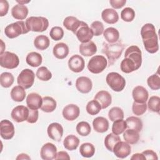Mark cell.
Wrapping results in <instances>:
<instances>
[{
  "label": "cell",
  "mask_w": 160,
  "mask_h": 160,
  "mask_svg": "<svg viewBox=\"0 0 160 160\" xmlns=\"http://www.w3.org/2000/svg\"><path fill=\"white\" fill-rule=\"evenodd\" d=\"M124 48V44L121 41H118L114 43L103 42L102 52L107 56L109 66L112 65L121 57Z\"/></svg>",
  "instance_id": "obj_1"
},
{
  "label": "cell",
  "mask_w": 160,
  "mask_h": 160,
  "mask_svg": "<svg viewBox=\"0 0 160 160\" xmlns=\"http://www.w3.org/2000/svg\"><path fill=\"white\" fill-rule=\"evenodd\" d=\"M26 26L29 31L33 32H43L49 26V21L42 16H31L26 20Z\"/></svg>",
  "instance_id": "obj_2"
},
{
  "label": "cell",
  "mask_w": 160,
  "mask_h": 160,
  "mask_svg": "<svg viewBox=\"0 0 160 160\" xmlns=\"http://www.w3.org/2000/svg\"><path fill=\"white\" fill-rule=\"evenodd\" d=\"M26 23L23 21H18L8 25L4 29L5 35L10 38L13 39L18 37L21 34H24L29 32Z\"/></svg>",
  "instance_id": "obj_3"
},
{
  "label": "cell",
  "mask_w": 160,
  "mask_h": 160,
  "mask_svg": "<svg viewBox=\"0 0 160 160\" xmlns=\"http://www.w3.org/2000/svg\"><path fill=\"white\" fill-rule=\"evenodd\" d=\"M106 81L108 86L114 91L120 92L126 86L125 79L116 72H111L108 74Z\"/></svg>",
  "instance_id": "obj_4"
},
{
  "label": "cell",
  "mask_w": 160,
  "mask_h": 160,
  "mask_svg": "<svg viewBox=\"0 0 160 160\" xmlns=\"http://www.w3.org/2000/svg\"><path fill=\"white\" fill-rule=\"evenodd\" d=\"M108 61L104 56L96 55L92 57L88 62V69L93 74L102 72L107 67Z\"/></svg>",
  "instance_id": "obj_5"
},
{
  "label": "cell",
  "mask_w": 160,
  "mask_h": 160,
  "mask_svg": "<svg viewBox=\"0 0 160 160\" xmlns=\"http://www.w3.org/2000/svg\"><path fill=\"white\" fill-rule=\"evenodd\" d=\"M19 59L18 56L11 52L5 51L0 54V65L6 69H14L18 66Z\"/></svg>",
  "instance_id": "obj_6"
},
{
  "label": "cell",
  "mask_w": 160,
  "mask_h": 160,
  "mask_svg": "<svg viewBox=\"0 0 160 160\" xmlns=\"http://www.w3.org/2000/svg\"><path fill=\"white\" fill-rule=\"evenodd\" d=\"M35 74L34 72L29 69L22 70L17 78L18 84L24 89L31 88L34 82Z\"/></svg>",
  "instance_id": "obj_7"
},
{
  "label": "cell",
  "mask_w": 160,
  "mask_h": 160,
  "mask_svg": "<svg viewBox=\"0 0 160 160\" xmlns=\"http://www.w3.org/2000/svg\"><path fill=\"white\" fill-rule=\"evenodd\" d=\"M124 58H129L134 62L137 70L141 67L142 64V52L137 46H131L125 51Z\"/></svg>",
  "instance_id": "obj_8"
},
{
  "label": "cell",
  "mask_w": 160,
  "mask_h": 160,
  "mask_svg": "<svg viewBox=\"0 0 160 160\" xmlns=\"http://www.w3.org/2000/svg\"><path fill=\"white\" fill-rule=\"evenodd\" d=\"M75 35L81 43H84L90 41L92 38L94 34L88 24L82 21L81 26L76 31Z\"/></svg>",
  "instance_id": "obj_9"
},
{
  "label": "cell",
  "mask_w": 160,
  "mask_h": 160,
  "mask_svg": "<svg viewBox=\"0 0 160 160\" xmlns=\"http://www.w3.org/2000/svg\"><path fill=\"white\" fill-rule=\"evenodd\" d=\"M14 124L8 119L2 120L0 122V134L4 139H11L14 135Z\"/></svg>",
  "instance_id": "obj_10"
},
{
  "label": "cell",
  "mask_w": 160,
  "mask_h": 160,
  "mask_svg": "<svg viewBox=\"0 0 160 160\" xmlns=\"http://www.w3.org/2000/svg\"><path fill=\"white\" fill-rule=\"evenodd\" d=\"M47 132L48 136L51 139L59 142L63 135V128L58 122H52L48 126Z\"/></svg>",
  "instance_id": "obj_11"
},
{
  "label": "cell",
  "mask_w": 160,
  "mask_h": 160,
  "mask_svg": "<svg viewBox=\"0 0 160 160\" xmlns=\"http://www.w3.org/2000/svg\"><path fill=\"white\" fill-rule=\"evenodd\" d=\"M29 115V109L22 105L17 106L11 111L12 119L17 122H21L26 121Z\"/></svg>",
  "instance_id": "obj_12"
},
{
  "label": "cell",
  "mask_w": 160,
  "mask_h": 160,
  "mask_svg": "<svg viewBox=\"0 0 160 160\" xmlns=\"http://www.w3.org/2000/svg\"><path fill=\"white\" fill-rule=\"evenodd\" d=\"M112 152L117 158H125L131 153V146L126 141H120L115 144Z\"/></svg>",
  "instance_id": "obj_13"
},
{
  "label": "cell",
  "mask_w": 160,
  "mask_h": 160,
  "mask_svg": "<svg viewBox=\"0 0 160 160\" xmlns=\"http://www.w3.org/2000/svg\"><path fill=\"white\" fill-rule=\"evenodd\" d=\"M40 155L44 160L54 159L57 155V148L54 144L47 142L42 146L40 151Z\"/></svg>",
  "instance_id": "obj_14"
},
{
  "label": "cell",
  "mask_w": 160,
  "mask_h": 160,
  "mask_svg": "<svg viewBox=\"0 0 160 160\" xmlns=\"http://www.w3.org/2000/svg\"><path fill=\"white\" fill-rule=\"evenodd\" d=\"M85 66V62L82 57L78 54H74L71 56L68 61V67L72 72H81Z\"/></svg>",
  "instance_id": "obj_15"
},
{
  "label": "cell",
  "mask_w": 160,
  "mask_h": 160,
  "mask_svg": "<svg viewBox=\"0 0 160 160\" xmlns=\"http://www.w3.org/2000/svg\"><path fill=\"white\" fill-rule=\"evenodd\" d=\"M76 88L81 93L89 92L92 88V82L91 79L86 76L79 77L76 80Z\"/></svg>",
  "instance_id": "obj_16"
},
{
  "label": "cell",
  "mask_w": 160,
  "mask_h": 160,
  "mask_svg": "<svg viewBox=\"0 0 160 160\" xmlns=\"http://www.w3.org/2000/svg\"><path fill=\"white\" fill-rule=\"evenodd\" d=\"M80 114L79 108L74 104L66 106L62 110L63 118L68 121H74L77 119Z\"/></svg>",
  "instance_id": "obj_17"
},
{
  "label": "cell",
  "mask_w": 160,
  "mask_h": 160,
  "mask_svg": "<svg viewBox=\"0 0 160 160\" xmlns=\"http://www.w3.org/2000/svg\"><path fill=\"white\" fill-rule=\"evenodd\" d=\"M134 102L138 103H144L148 99V92L147 89L141 86L135 87L132 92Z\"/></svg>",
  "instance_id": "obj_18"
},
{
  "label": "cell",
  "mask_w": 160,
  "mask_h": 160,
  "mask_svg": "<svg viewBox=\"0 0 160 160\" xmlns=\"http://www.w3.org/2000/svg\"><path fill=\"white\" fill-rule=\"evenodd\" d=\"M94 99L100 104L101 109L107 108L112 102L111 95L109 92L104 90L98 92L95 95Z\"/></svg>",
  "instance_id": "obj_19"
},
{
  "label": "cell",
  "mask_w": 160,
  "mask_h": 160,
  "mask_svg": "<svg viewBox=\"0 0 160 160\" xmlns=\"http://www.w3.org/2000/svg\"><path fill=\"white\" fill-rule=\"evenodd\" d=\"M42 103V98L38 93H29L26 98V104L29 109H38L41 108Z\"/></svg>",
  "instance_id": "obj_20"
},
{
  "label": "cell",
  "mask_w": 160,
  "mask_h": 160,
  "mask_svg": "<svg viewBox=\"0 0 160 160\" xmlns=\"http://www.w3.org/2000/svg\"><path fill=\"white\" fill-rule=\"evenodd\" d=\"M79 52L81 55L84 56L89 57L96 53L97 46L93 41H90L87 42L81 43L79 45Z\"/></svg>",
  "instance_id": "obj_21"
},
{
  "label": "cell",
  "mask_w": 160,
  "mask_h": 160,
  "mask_svg": "<svg viewBox=\"0 0 160 160\" xmlns=\"http://www.w3.org/2000/svg\"><path fill=\"white\" fill-rule=\"evenodd\" d=\"M101 18L108 24H115L119 20V15L116 11L111 8L104 9L101 13Z\"/></svg>",
  "instance_id": "obj_22"
},
{
  "label": "cell",
  "mask_w": 160,
  "mask_h": 160,
  "mask_svg": "<svg viewBox=\"0 0 160 160\" xmlns=\"http://www.w3.org/2000/svg\"><path fill=\"white\" fill-rule=\"evenodd\" d=\"M92 126L95 131L103 133L108 130L109 122L106 118L102 116H99L93 120Z\"/></svg>",
  "instance_id": "obj_23"
},
{
  "label": "cell",
  "mask_w": 160,
  "mask_h": 160,
  "mask_svg": "<svg viewBox=\"0 0 160 160\" xmlns=\"http://www.w3.org/2000/svg\"><path fill=\"white\" fill-rule=\"evenodd\" d=\"M11 14L16 19L23 20L28 14V9L25 5L18 4L11 9Z\"/></svg>",
  "instance_id": "obj_24"
},
{
  "label": "cell",
  "mask_w": 160,
  "mask_h": 160,
  "mask_svg": "<svg viewBox=\"0 0 160 160\" xmlns=\"http://www.w3.org/2000/svg\"><path fill=\"white\" fill-rule=\"evenodd\" d=\"M82 21L74 16H68L63 21V26L69 31H72L74 34L81 26Z\"/></svg>",
  "instance_id": "obj_25"
},
{
  "label": "cell",
  "mask_w": 160,
  "mask_h": 160,
  "mask_svg": "<svg viewBox=\"0 0 160 160\" xmlns=\"http://www.w3.org/2000/svg\"><path fill=\"white\" fill-rule=\"evenodd\" d=\"M69 48L68 45L64 42H59L56 44L52 49L54 56L59 59H64L69 54Z\"/></svg>",
  "instance_id": "obj_26"
},
{
  "label": "cell",
  "mask_w": 160,
  "mask_h": 160,
  "mask_svg": "<svg viewBox=\"0 0 160 160\" xmlns=\"http://www.w3.org/2000/svg\"><path fill=\"white\" fill-rule=\"evenodd\" d=\"M145 49L149 53L153 54L159 50L158 35L148 39L142 40Z\"/></svg>",
  "instance_id": "obj_27"
},
{
  "label": "cell",
  "mask_w": 160,
  "mask_h": 160,
  "mask_svg": "<svg viewBox=\"0 0 160 160\" xmlns=\"http://www.w3.org/2000/svg\"><path fill=\"white\" fill-rule=\"evenodd\" d=\"M103 36L108 43H114L119 40V32L117 29L109 27L104 31Z\"/></svg>",
  "instance_id": "obj_28"
},
{
  "label": "cell",
  "mask_w": 160,
  "mask_h": 160,
  "mask_svg": "<svg viewBox=\"0 0 160 160\" xmlns=\"http://www.w3.org/2000/svg\"><path fill=\"white\" fill-rule=\"evenodd\" d=\"M57 106L56 101L50 96H45L42 98V103L41 109L45 112H51L54 111Z\"/></svg>",
  "instance_id": "obj_29"
},
{
  "label": "cell",
  "mask_w": 160,
  "mask_h": 160,
  "mask_svg": "<svg viewBox=\"0 0 160 160\" xmlns=\"http://www.w3.org/2000/svg\"><path fill=\"white\" fill-rule=\"evenodd\" d=\"M79 144V138L73 134H70L66 136L63 141L64 147L69 151H73L78 148Z\"/></svg>",
  "instance_id": "obj_30"
},
{
  "label": "cell",
  "mask_w": 160,
  "mask_h": 160,
  "mask_svg": "<svg viewBox=\"0 0 160 160\" xmlns=\"http://www.w3.org/2000/svg\"><path fill=\"white\" fill-rule=\"evenodd\" d=\"M26 61L28 64L36 68L40 66L42 61V56L37 52H31L28 54Z\"/></svg>",
  "instance_id": "obj_31"
},
{
  "label": "cell",
  "mask_w": 160,
  "mask_h": 160,
  "mask_svg": "<svg viewBox=\"0 0 160 160\" xmlns=\"http://www.w3.org/2000/svg\"><path fill=\"white\" fill-rule=\"evenodd\" d=\"M123 138L128 144H136L139 139V134L134 129H128L125 130L123 133Z\"/></svg>",
  "instance_id": "obj_32"
},
{
  "label": "cell",
  "mask_w": 160,
  "mask_h": 160,
  "mask_svg": "<svg viewBox=\"0 0 160 160\" xmlns=\"http://www.w3.org/2000/svg\"><path fill=\"white\" fill-rule=\"evenodd\" d=\"M141 35L142 40H145L157 36L154 26L151 23L145 24L141 28Z\"/></svg>",
  "instance_id": "obj_33"
},
{
  "label": "cell",
  "mask_w": 160,
  "mask_h": 160,
  "mask_svg": "<svg viewBox=\"0 0 160 160\" xmlns=\"http://www.w3.org/2000/svg\"><path fill=\"white\" fill-rule=\"evenodd\" d=\"M50 44L49 38L45 35H39L36 36L34 40V45L35 48L39 50L46 49Z\"/></svg>",
  "instance_id": "obj_34"
},
{
  "label": "cell",
  "mask_w": 160,
  "mask_h": 160,
  "mask_svg": "<svg viewBox=\"0 0 160 160\" xmlns=\"http://www.w3.org/2000/svg\"><path fill=\"white\" fill-rule=\"evenodd\" d=\"M11 99L16 102L22 101L26 97V91L24 88L21 86H14L11 91Z\"/></svg>",
  "instance_id": "obj_35"
},
{
  "label": "cell",
  "mask_w": 160,
  "mask_h": 160,
  "mask_svg": "<svg viewBox=\"0 0 160 160\" xmlns=\"http://www.w3.org/2000/svg\"><path fill=\"white\" fill-rule=\"evenodd\" d=\"M127 128L134 129L139 132L142 128V122L141 119L135 116H130L126 120Z\"/></svg>",
  "instance_id": "obj_36"
},
{
  "label": "cell",
  "mask_w": 160,
  "mask_h": 160,
  "mask_svg": "<svg viewBox=\"0 0 160 160\" xmlns=\"http://www.w3.org/2000/svg\"><path fill=\"white\" fill-rule=\"evenodd\" d=\"M79 152L84 158H91L95 153V148L92 144L85 142L80 146Z\"/></svg>",
  "instance_id": "obj_37"
},
{
  "label": "cell",
  "mask_w": 160,
  "mask_h": 160,
  "mask_svg": "<svg viewBox=\"0 0 160 160\" xmlns=\"http://www.w3.org/2000/svg\"><path fill=\"white\" fill-rule=\"evenodd\" d=\"M120 141L121 138L118 135L115 134L114 133H109L105 137L104 142L106 149L108 151L112 152L114 146L118 142Z\"/></svg>",
  "instance_id": "obj_38"
},
{
  "label": "cell",
  "mask_w": 160,
  "mask_h": 160,
  "mask_svg": "<svg viewBox=\"0 0 160 160\" xmlns=\"http://www.w3.org/2000/svg\"><path fill=\"white\" fill-rule=\"evenodd\" d=\"M121 70L125 73H130L137 70L135 64L129 58H124L120 64Z\"/></svg>",
  "instance_id": "obj_39"
},
{
  "label": "cell",
  "mask_w": 160,
  "mask_h": 160,
  "mask_svg": "<svg viewBox=\"0 0 160 160\" xmlns=\"http://www.w3.org/2000/svg\"><path fill=\"white\" fill-rule=\"evenodd\" d=\"M14 78L13 75L8 72H4L0 76V83L1 86L5 88H9L13 84Z\"/></svg>",
  "instance_id": "obj_40"
},
{
  "label": "cell",
  "mask_w": 160,
  "mask_h": 160,
  "mask_svg": "<svg viewBox=\"0 0 160 160\" xmlns=\"http://www.w3.org/2000/svg\"><path fill=\"white\" fill-rule=\"evenodd\" d=\"M127 128L126 122L122 119L114 121L112 126V133L119 135L122 134Z\"/></svg>",
  "instance_id": "obj_41"
},
{
  "label": "cell",
  "mask_w": 160,
  "mask_h": 160,
  "mask_svg": "<svg viewBox=\"0 0 160 160\" xmlns=\"http://www.w3.org/2000/svg\"><path fill=\"white\" fill-rule=\"evenodd\" d=\"M86 109L88 114L93 116L98 114L100 112L101 109V106L97 101L94 99L88 102Z\"/></svg>",
  "instance_id": "obj_42"
},
{
  "label": "cell",
  "mask_w": 160,
  "mask_h": 160,
  "mask_svg": "<svg viewBox=\"0 0 160 160\" xmlns=\"http://www.w3.org/2000/svg\"><path fill=\"white\" fill-rule=\"evenodd\" d=\"M36 75L39 79L43 81H49L52 78V73L45 66H41L36 71Z\"/></svg>",
  "instance_id": "obj_43"
},
{
  "label": "cell",
  "mask_w": 160,
  "mask_h": 160,
  "mask_svg": "<svg viewBox=\"0 0 160 160\" xmlns=\"http://www.w3.org/2000/svg\"><path fill=\"white\" fill-rule=\"evenodd\" d=\"M108 117L111 121L124 118V112L122 109L119 107H113L108 112Z\"/></svg>",
  "instance_id": "obj_44"
},
{
  "label": "cell",
  "mask_w": 160,
  "mask_h": 160,
  "mask_svg": "<svg viewBox=\"0 0 160 160\" xmlns=\"http://www.w3.org/2000/svg\"><path fill=\"white\" fill-rule=\"evenodd\" d=\"M76 129L77 132L82 136H87L91 132L90 124L86 121H81L78 123Z\"/></svg>",
  "instance_id": "obj_45"
},
{
  "label": "cell",
  "mask_w": 160,
  "mask_h": 160,
  "mask_svg": "<svg viewBox=\"0 0 160 160\" xmlns=\"http://www.w3.org/2000/svg\"><path fill=\"white\" fill-rule=\"evenodd\" d=\"M159 104H160V98L157 96H151L148 100L147 106L149 110L152 112L159 113Z\"/></svg>",
  "instance_id": "obj_46"
},
{
  "label": "cell",
  "mask_w": 160,
  "mask_h": 160,
  "mask_svg": "<svg viewBox=\"0 0 160 160\" xmlns=\"http://www.w3.org/2000/svg\"><path fill=\"white\" fill-rule=\"evenodd\" d=\"M148 86L152 90H158L160 89V78L158 75L154 74L150 76L147 79Z\"/></svg>",
  "instance_id": "obj_47"
},
{
  "label": "cell",
  "mask_w": 160,
  "mask_h": 160,
  "mask_svg": "<svg viewBox=\"0 0 160 160\" xmlns=\"http://www.w3.org/2000/svg\"><path fill=\"white\" fill-rule=\"evenodd\" d=\"M121 18L126 22H131L135 18V12L131 8H125L121 12Z\"/></svg>",
  "instance_id": "obj_48"
},
{
  "label": "cell",
  "mask_w": 160,
  "mask_h": 160,
  "mask_svg": "<svg viewBox=\"0 0 160 160\" xmlns=\"http://www.w3.org/2000/svg\"><path fill=\"white\" fill-rule=\"evenodd\" d=\"M51 38L54 41L61 40L64 36V31L59 26H54L51 28L49 32Z\"/></svg>",
  "instance_id": "obj_49"
},
{
  "label": "cell",
  "mask_w": 160,
  "mask_h": 160,
  "mask_svg": "<svg viewBox=\"0 0 160 160\" xmlns=\"http://www.w3.org/2000/svg\"><path fill=\"white\" fill-rule=\"evenodd\" d=\"M147 109V104L144 103H138L134 101L132 106V112L137 116L142 115Z\"/></svg>",
  "instance_id": "obj_50"
},
{
  "label": "cell",
  "mask_w": 160,
  "mask_h": 160,
  "mask_svg": "<svg viewBox=\"0 0 160 160\" xmlns=\"http://www.w3.org/2000/svg\"><path fill=\"white\" fill-rule=\"evenodd\" d=\"M91 29L93 32L94 36H99L101 35L104 31L103 24L99 21H95L92 22L91 24Z\"/></svg>",
  "instance_id": "obj_51"
},
{
  "label": "cell",
  "mask_w": 160,
  "mask_h": 160,
  "mask_svg": "<svg viewBox=\"0 0 160 160\" xmlns=\"http://www.w3.org/2000/svg\"><path fill=\"white\" fill-rule=\"evenodd\" d=\"M38 117H39V112L38 109H29V115L26 121L31 124L35 123L38 121Z\"/></svg>",
  "instance_id": "obj_52"
},
{
  "label": "cell",
  "mask_w": 160,
  "mask_h": 160,
  "mask_svg": "<svg viewBox=\"0 0 160 160\" xmlns=\"http://www.w3.org/2000/svg\"><path fill=\"white\" fill-rule=\"evenodd\" d=\"M9 9V3L6 0L0 1V16L2 17L7 14Z\"/></svg>",
  "instance_id": "obj_53"
},
{
  "label": "cell",
  "mask_w": 160,
  "mask_h": 160,
  "mask_svg": "<svg viewBox=\"0 0 160 160\" xmlns=\"http://www.w3.org/2000/svg\"><path fill=\"white\" fill-rule=\"evenodd\" d=\"M146 159H158L157 154L152 150H146L142 152Z\"/></svg>",
  "instance_id": "obj_54"
},
{
  "label": "cell",
  "mask_w": 160,
  "mask_h": 160,
  "mask_svg": "<svg viewBox=\"0 0 160 160\" xmlns=\"http://www.w3.org/2000/svg\"><path fill=\"white\" fill-rule=\"evenodd\" d=\"M109 3L114 9H120L126 3V0H111Z\"/></svg>",
  "instance_id": "obj_55"
},
{
  "label": "cell",
  "mask_w": 160,
  "mask_h": 160,
  "mask_svg": "<svg viewBox=\"0 0 160 160\" xmlns=\"http://www.w3.org/2000/svg\"><path fill=\"white\" fill-rule=\"evenodd\" d=\"M55 159H70V157L68 153L66 151H59L57 152V155L55 158Z\"/></svg>",
  "instance_id": "obj_56"
},
{
  "label": "cell",
  "mask_w": 160,
  "mask_h": 160,
  "mask_svg": "<svg viewBox=\"0 0 160 160\" xmlns=\"http://www.w3.org/2000/svg\"><path fill=\"white\" fill-rule=\"evenodd\" d=\"M131 159H138V160H144L146 159L144 155L142 153H136L134 154L132 157L131 158Z\"/></svg>",
  "instance_id": "obj_57"
},
{
  "label": "cell",
  "mask_w": 160,
  "mask_h": 160,
  "mask_svg": "<svg viewBox=\"0 0 160 160\" xmlns=\"http://www.w3.org/2000/svg\"><path fill=\"white\" fill-rule=\"evenodd\" d=\"M16 159H31V158L26 154L22 153L18 156Z\"/></svg>",
  "instance_id": "obj_58"
},
{
  "label": "cell",
  "mask_w": 160,
  "mask_h": 160,
  "mask_svg": "<svg viewBox=\"0 0 160 160\" xmlns=\"http://www.w3.org/2000/svg\"><path fill=\"white\" fill-rule=\"evenodd\" d=\"M17 2L18 3H19V4H22V5H24V4H26V3H28L29 1H17Z\"/></svg>",
  "instance_id": "obj_59"
}]
</instances>
